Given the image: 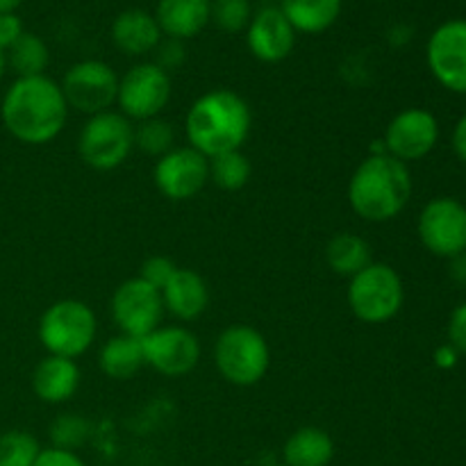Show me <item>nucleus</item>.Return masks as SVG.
I'll return each instance as SVG.
<instances>
[{
    "mask_svg": "<svg viewBox=\"0 0 466 466\" xmlns=\"http://www.w3.org/2000/svg\"><path fill=\"white\" fill-rule=\"evenodd\" d=\"M0 121L21 144L44 146L57 139L68 121V105L59 82L48 76L16 77L3 96Z\"/></svg>",
    "mask_w": 466,
    "mask_h": 466,
    "instance_id": "nucleus-1",
    "label": "nucleus"
},
{
    "mask_svg": "<svg viewBox=\"0 0 466 466\" xmlns=\"http://www.w3.org/2000/svg\"><path fill=\"white\" fill-rule=\"evenodd\" d=\"M253 130V109L232 89H212L191 103L185 116L187 146L217 157L244 148Z\"/></svg>",
    "mask_w": 466,
    "mask_h": 466,
    "instance_id": "nucleus-2",
    "label": "nucleus"
},
{
    "mask_svg": "<svg viewBox=\"0 0 466 466\" xmlns=\"http://www.w3.org/2000/svg\"><path fill=\"white\" fill-rule=\"evenodd\" d=\"M412 191L410 164L380 148L355 167L349 180V205L362 221L387 223L408 208Z\"/></svg>",
    "mask_w": 466,
    "mask_h": 466,
    "instance_id": "nucleus-3",
    "label": "nucleus"
},
{
    "mask_svg": "<svg viewBox=\"0 0 466 466\" xmlns=\"http://www.w3.org/2000/svg\"><path fill=\"white\" fill-rule=\"evenodd\" d=\"M98 335L96 312L77 299H62L44 309L36 326V337L46 355L77 360L94 346Z\"/></svg>",
    "mask_w": 466,
    "mask_h": 466,
    "instance_id": "nucleus-4",
    "label": "nucleus"
},
{
    "mask_svg": "<svg viewBox=\"0 0 466 466\" xmlns=\"http://www.w3.org/2000/svg\"><path fill=\"white\" fill-rule=\"evenodd\" d=\"M214 364L230 385L255 387L271 369V346L258 328L235 323L217 337Z\"/></svg>",
    "mask_w": 466,
    "mask_h": 466,
    "instance_id": "nucleus-5",
    "label": "nucleus"
},
{
    "mask_svg": "<svg viewBox=\"0 0 466 466\" xmlns=\"http://www.w3.org/2000/svg\"><path fill=\"white\" fill-rule=\"evenodd\" d=\"M346 300L355 319L367 326L391 321L405 303V285L391 264L371 262L349 280Z\"/></svg>",
    "mask_w": 466,
    "mask_h": 466,
    "instance_id": "nucleus-6",
    "label": "nucleus"
},
{
    "mask_svg": "<svg viewBox=\"0 0 466 466\" xmlns=\"http://www.w3.org/2000/svg\"><path fill=\"white\" fill-rule=\"evenodd\" d=\"M135 150V123L118 109L94 114L77 135V155L94 171H114Z\"/></svg>",
    "mask_w": 466,
    "mask_h": 466,
    "instance_id": "nucleus-7",
    "label": "nucleus"
},
{
    "mask_svg": "<svg viewBox=\"0 0 466 466\" xmlns=\"http://www.w3.org/2000/svg\"><path fill=\"white\" fill-rule=\"evenodd\" d=\"M171 73L159 68L155 62L135 64L130 71L118 77L116 107L130 121L162 116L171 100Z\"/></svg>",
    "mask_w": 466,
    "mask_h": 466,
    "instance_id": "nucleus-8",
    "label": "nucleus"
},
{
    "mask_svg": "<svg viewBox=\"0 0 466 466\" xmlns=\"http://www.w3.org/2000/svg\"><path fill=\"white\" fill-rule=\"evenodd\" d=\"M118 77L121 76L109 64L100 59H85V62L73 64L64 73L59 86H62L68 109L94 116L116 105Z\"/></svg>",
    "mask_w": 466,
    "mask_h": 466,
    "instance_id": "nucleus-9",
    "label": "nucleus"
},
{
    "mask_svg": "<svg viewBox=\"0 0 466 466\" xmlns=\"http://www.w3.org/2000/svg\"><path fill=\"white\" fill-rule=\"evenodd\" d=\"M417 232L435 258H458L466 253V208L451 196L428 200L419 214Z\"/></svg>",
    "mask_w": 466,
    "mask_h": 466,
    "instance_id": "nucleus-10",
    "label": "nucleus"
},
{
    "mask_svg": "<svg viewBox=\"0 0 466 466\" xmlns=\"http://www.w3.org/2000/svg\"><path fill=\"white\" fill-rule=\"evenodd\" d=\"M164 303L162 294L141 278L121 282L112 294V321L121 335L144 339L162 326Z\"/></svg>",
    "mask_w": 466,
    "mask_h": 466,
    "instance_id": "nucleus-11",
    "label": "nucleus"
},
{
    "mask_svg": "<svg viewBox=\"0 0 466 466\" xmlns=\"http://www.w3.org/2000/svg\"><path fill=\"white\" fill-rule=\"evenodd\" d=\"M146 367L164 378L189 376L200 362V339L185 326H159L141 339Z\"/></svg>",
    "mask_w": 466,
    "mask_h": 466,
    "instance_id": "nucleus-12",
    "label": "nucleus"
},
{
    "mask_svg": "<svg viewBox=\"0 0 466 466\" xmlns=\"http://www.w3.org/2000/svg\"><path fill=\"white\" fill-rule=\"evenodd\" d=\"M153 180L168 200H191L209 182V159L191 146H176L155 162Z\"/></svg>",
    "mask_w": 466,
    "mask_h": 466,
    "instance_id": "nucleus-13",
    "label": "nucleus"
},
{
    "mask_svg": "<svg viewBox=\"0 0 466 466\" xmlns=\"http://www.w3.org/2000/svg\"><path fill=\"white\" fill-rule=\"evenodd\" d=\"M440 141V121L423 107H408L396 114L385 130L382 148L400 162H419L435 150Z\"/></svg>",
    "mask_w": 466,
    "mask_h": 466,
    "instance_id": "nucleus-14",
    "label": "nucleus"
},
{
    "mask_svg": "<svg viewBox=\"0 0 466 466\" xmlns=\"http://www.w3.org/2000/svg\"><path fill=\"white\" fill-rule=\"evenodd\" d=\"M428 68L441 86L466 94V21H449L428 41Z\"/></svg>",
    "mask_w": 466,
    "mask_h": 466,
    "instance_id": "nucleus-15",
    "label": "nucleus"
},
{
    "mask_svg": "<svg viewBox=\"0 0 466 466\" xmlns=\"http://www.w3.org/2000/svg\"><path fill=\"white\" fill-rule=\"evenodd\" d=\"M299 32L291 27L280 5H267L253 14L246 27V44L250 55L264 64H280L291 55Z\"/></svg>",
    "mask_w": 466,
    "mask_h": 466,
    "instance_id": "nucleus-16",
    "label": "nucleus"
},
{
    "mask_svg": "<svg viewBox=\"0 0 466 466\" xmlns=\"http://www.w3.org/2000/svg\"><path fill=\"white\" fill-rule=\"evenodd\" d=\"M82 373L76 360L46 355L32 369L30 385L36 399L48 405H62L80 390Z\"/></svg>",
    "mask_w": 466,
    "mask_h": 466,
    "instance_id": "nucleus-17",
    "label": "nucleus"
},
{
    "mask_svg": "<svg viewBox=\"0 0 466 466\" xmlns=\"http://www.w3.org/2000/svg\"><path fill=\"white\" fill-rule=\"evenodd\" d=\"M164 312L176 317L177 321H196L209 308V287L200 273L194 268H180L173 273L171 280L162 289Z\"/></svg>",
    "mask_w": 466,
    "mask_h": 466,
    "instance_id": "nucleus-18",
    "label": "nucleus"
},
{
    "mask_svg": "<svg viewBox=\"0 0 466 466\" xmlns=\"http://www.w3.org/2000/svg\"><path fill=\"white\" fill-rule=\"evenodd\" d=\"M153 16L168 39H194L212 21V0H157Z\"/></svg>",
    "mask_w": 466,
    "mask_h": 466,
    "instance_id": "nucleus-19",
    "label": "nucleus"
},
{
    "mask_svg": "<svg viewBox=\"0 0 466 466\" xmlns=\"http://www.w3.org/2000/svg\"><path fill=\"white\" fill-rule=\"evenodd\" d=\"M164 35L155 16L144 9H126L112 23L114 46L130 57L155 53Z\"/></svg>",
    "mask_w": 466,
    "mask_h": 466,
    "instance_id": "nucleus-20",
    "label": "nucleus"
},
{
    "mask_svg": "<svg viewBox=\"0 0 466 466\" xmlns=\"http://www.w3.org/2000/svg\"><path fill=\"white\" fill-rule=\"evenodd\" d=\"M335 458V441L323 428L303 426L287 437L282 446L285 466H330Z\"/></svg>",
    "mask_w": 466,
    "mask_h": 466,
    "instance_id": "nucleus-21",
    "label": "nucleus"
},
{
    "mask_svg": "<svg viewBox=\"0 0 466 466\" xmlns=\"http://www.w3.org/2000/svg\"><path fill=\"white\" fill-rule=\"evenodd\" d=\"M344 0H280V9L296 32L321 35L341 16Z\"/></svg>",
    "mask_w": 466,
    "mask_h": 466,
    "instance_id": "nucleus-22",
    "label": "nucleus"
},
{
    "mask_svg": "<svg viewBox=\"0 0 466 466\" xmlns=\"http://www.w3.org/2000/svg\"><path fill=\"white\" fill-rule=\"evenodd\" d=\"M98 367L112 380H130V378H135L146 367L141 339L118 332L116 337H112V339L100 346Z\"/></svg>",
    "mask_w": 466,
    "mask_h": 466,
    "instance_id": "nucleus-23",
    "label": "nucleus"
},
{
    "mask_svg": "<svg viewBox=\"0 0 466 466\" xmlns=\"http://www.w3.org/2000/svg\"><path fill=\"white\" fill-rule=\"evenodd\" d=\"M326 264L335 276L353 278L373 262L371 246L355 232H339L326 244Z\"/></svg>",
    "mask_w": 466,
    "mask_h": 466,
    "instance_id": "nucleus-24",
    "label": "nucleus"
},
{
    "mask_svg": "<svg viewBox=\"0 0 466 466\" xmlns=\"http://www.w3.org/2000/svg\"><path fill=\"white\" fill-rule=\"evenodd\" d=\"M7 68L16 73V77L46 76L50 64V50L39 35L23 32L16 44L7 50Z\"/></svg>",
    "mask_w": 466,
    "mask_h": 466,
    "instance_id": "nucleus-25",
    "label": "nucleus"
},
{
    "mask_svg": "<svg viewBox=\"0 0 466 466\" xmlns=\"http://www.w3.org/2000/svg\"><path fill=\"white\" fill-rule=\"evenodd\" d=\"M253 176V164L244 150H230L209 157V182L223 191L244 189Z\"/></svg>",
    "mask_w": 466,
    "mask_h": 466,
    "instance_id": "nucleus-26",
    "label": "nucleus"
},
{
    "mask_svg": "<svg viewBox=\"0 0 466 466\" xmlns=\"http://www.w3.org/2000/svg\"><path fill=\"white\" fill-rule=\"evenodd\" d=\"M135 148L155 159L167 155L168 150L176 148V130H173V123L162 116L139 121L135 126Z\"/></svg>",
    "mask_w": 466,
    "mask_h": 466,
    "instance_id": "nucleus-27",
    "label": "nucleus"
},
{
    "mask_svg": "<svg viewBox=\"0 0 466 466\" xmlns=\"http://www.w3.org/2000/svg\"><path fill=\"white\" fill-rule=\"evenodd\" d=\"M50 446L64 451H73L76 453L77 449L89 441L91 437V421H86L82 414H59L48 428Z\"/></svg>",
    "mask_w": 466,
    "mask_h": 466,
    "instance_id": "nucleus-28",
    "label": "nucleus"
},
{
    "mask_svg": "<svg viewBox=\"0 0 466 466\" xmlns=\"http://www.w3.org/2000/svg\"><path fill=\"white\" fill-rule=\"evenodd\" d=\"M41 446L27 431H7L0 435V466H35Z\"/></svg>",
    "mask_w": 466,
    "mask_h": 466,
    "instance_id": "nucleus-29",
    "label": "nucleus"
},
{
    "mask_svg": "<svg viewBox=\"0 0 466 466\" xmlns=\"http://www.w3.org/2000/svg\"><path fill=\"white\" fill-rule=\"evenodd\" d=\"M253 18V3L250 0H212V21L218 30L228 35L246 32Z\"/></svg>",
    "mask_w": 466,
    "mask_h": 466,
    "instance_id": "nucleus-30",
    "label": "nucleus"
},
{
    "mask_svg": "<svg viewBox=\"0 0 466 466\" xmlns=\"http://www.w3.org/2000/svg\"><path fill=\"white\" fill-rule=\"evenodd\" d=\"M177 271V267L173 264L171 258H167V255H153V258L144 259V264H141L139 268V276L144 282H148L150 287H155V289L162 294V289L167 287V282L171 280L173 273Z\"/></svg>",
    "mask_w": 466,
    "mask_h": 466,
    "instance_id": "nucleus-31",
    "label": "nucleus"
},
{
    "mask_svg": "<svg viewBox=\"0 0 466 466\" xmlns=\"http://www.w3.org/2000/svg\"><path fill=\"white\" fill-rule=\"evenodd\" d=\"M185 57H187L185 44L177 39H168V36H164V39L159 41L157 48H155V64H157L159 68H164L167 73L180 68L182 64H185Z\"/></svg>",
    "mask_w": 466,
    "mask_h": 466,
    "instance_id": "nucleus-32",
    "label": "nucleus"
},
{
    "mask_svg": "<svg viewBox=\"0 0 466 466\" xmlns=\"http://www.w3.org/2000/svg\"><path fill=\"white\" fill-rule=\"evenodd\" d=\"M449 344L466 355V303H460L449 319Z\"/></svg>",
    "mask_w": 466,
    "mask_h": 466,
    "instance_id": "nucleus-33",
    "label": "nucleus"
},
{
    "mask_svg": "<svg viewBox=\"0 0 466 466\" xmlns=\"http://www.w3.org/2000/svg\"><path fill=\"white\" fill-rule=\"evenodd\" d=\"M35 466H86V464L85 460H82L77 453H73V451L48 446V449H41Z\"/></svg>",
    "mask_w": 466,
    "mask_h": 466,
    "instance_id": "nucleus-34",
    "label": "nucleus"
},
{
    "mask_svg": "<svg viewBox=\"0 0 466 466\" xmlns=\"http://www.w3.org/2000/svg\"><path fill=\"white\" fill-rule=\"evenodd\" d=\"M23 21L16 12L14 14H0V50L7 53L14 44L18 41V36L23 35Z\"/></svg>",
    "mask_w": 466,
    "mask_h": 466,
    "instance_id": "nucleus-35",
    "label": "nucleus"
},
{
    "mask_svg": "<svg viewBox=\"0 0 466 466\" xmlns=\"http://www.w3.org/2000/svg\"><path fill=\"white\" fill-rule=\"evenodd\" d=\"M451 144H453L455 155L460 157V162L466 164V114L455 123L453 137H451Z\"/></svg>",
    "mask_w": 466,
    "mask_h": 466,
    "instance_id": "nucleus-36",
    "label": "nucleus"
},
{
    "mask_svg": "<svg viewBox=\"0 0 466 466\" xmlns=\"http://www.w3.org/2000/svg\"><path fill=\"white\" fill-rule=\"evenodd\" d=\"M458 355H460V353H458V350H455L451 344L440 346V349L435 350V362H437V367H441V369H453L455 362H458Z\"/></svg>",
    "mask_w": 466,
    "mask_h": 466,
    "instance_id": "nucleus-37",
    "label": "nucleus"
},
{
    "mask_svg": "<svg viewBox=\"0 0 466 466\" xmlns=\"http://www.w3.org/2000/svg\"><path fill=\"white\" fill-rule=\"evenodd\" d=\"M451 276L460 285H466V253L451 259Z\"/></svg>",
    "mask_w": 466,
    "mask_h": 466,
    "instance_id": "nucleus-38",
    "label": "nucleus"
},
{
    "mask_svg": "<svg viewBox=\"0 0 466 466\" xmlns=\"http://www.w3.org/2000/svg\"><path fill=\"white\" fill-rule=\"evenodd\" d=\"M23 0H0V14H14L21 7Z\"/></svg>",
    "mask_w": 466,
    "mask_h": 466,
    "instance_id": "nucleus-39",
    "label": "nucleus"
},
{
    "mask_svg": "<svg viewBox=\"0 0 466 466\" xmlns=\"http://www.w3.org/2000/svg\"><path fill=\"white\" fill-rule=\"evenodd\" d=\"M5 73H7V55H5L3 50H0V82H3Z\"/></svg>",
    "mask_w": 466,
    "mask_h": 466,
    "instance_id": "nucleus-40",
    "label": "nucleus"
},
{
    "mask_svg": "<svg viewBox=\"0 0 466 466\" xmlns=\"http://www.w3.org/2000/svg\"><path fill=\"white\" fill-rule=\"evenodd\" d=\"M262 3H273V0H262Z\"/></svg>",
    "mask_w": 466,
    "mask_h": 466,
    "instance_id": "nucleus-41",
    "label": "nucleus"
},
{
    "mask_svg": "<svg viewBox=\"0 0 466 466\" xmlns=\"http://www.w3.org/2000/svg\"><path fill=\"white\" fill-rule=\"evenodd\" d=\"M271 466H285V464H271Z\"/></svg>",
    "mask_w": 466,
    "mask_h": 466,
    "instance_id": "nucleus-42",
    "label": "nucleus"
}]
</instances>
